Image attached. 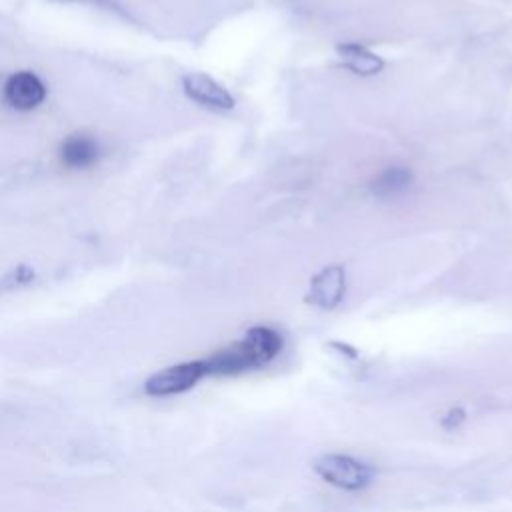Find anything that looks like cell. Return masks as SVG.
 <instances>
[{
	"label": "cell",
	"mask_w": 512,
	"mask_h": 512,
	"mask_svg": "<svg viewBox=\"0 0 512 512\" xmlns=\"http://www.w3.org/2000/svg\"><path fill=\"white\" fill-rule=\"evenodd\" d=\"M98 156L100 148L96 140L82 134L66 138L60 148V158L68 168H88L98 160Z\"/></svg>",
	"instance_id": "7"
},
{
	"label": "cell",
	"mask_w": 512,
	"mask_h": 512,
	"mask_svg": "<svg viewBox=\"0 0 512 512\" xmlns=\"http://www.w3.org/2000/svg\"><path fill=\"white\" fill-rule=\"evenodd\" d=\"M312 466H314V472L324 482L348 492L364 490L374 480V474H376L368 462L354 458L350 454H338V452H328L318 456Z\"/></svg>",
	"instance_id": "2"
},
{
	"label": "cell",
	"mask_w": 512,
	"mask_h": 512,
	"mask_svg": "<svg viewBox=\"0 0 512 512\" xmlns=\"http://www.w3.org/2000/svg\"><path fill=\"white\" fill-rule=\"evenodd\" d=\"M410 182H412V174H410L406 168H402V166H392V168H386L384 172H380V174L372 180L370 188H372V192H374L376 196H380V198H390V196L402 194V192L410 186Z\"/></svg>",
	"instance_id": "9"
},
{
	"label": "cell",
	"mask_w": 512,
	"mask_h": 512,
	"mask_svg": "<svg viewBox=\"0 0 512 512\" xmlns=\"http://www.w3.org/2000/svg\"><path fill=\"white\" fill-rule=\"evenodd\" d=\"M338 52L344 60V64L354 70L356 74H362V76H372V74H378L382 68H384V62L380 56H376L374 52H370L366 46L362 44H342L338 46Z\"/></svg>",
	"instance_id": "8"
},
{
	"label": "cell",
	"mask_w": 512,
	"mask_h": 512,
	"mask_svg": "<svg viewBox=\"0 0 512 512\" xmlns=\"http://www.w3.org/2000/svg\"><path fill=\"white\" fill-rule=\"evenodd\" d=\"M346 290V274L344 268L334 264L328 266L324 270H320L312 282H310V292H308V300L322 308V310H332L340 304L342 296Z\"/></svg>",
	"instance_id": "6"
},
{
	"label": "cell",
	"mask_w": 512,
	"mask_h": 512,
	"mask_svg": "<svg viewBox=\"0 0 512 512\" xmlns=\"http://www.w3.org/2000/svg\"><path fill=\"white\" fill-rule=\"evenodd\" d=\"M282 350V336L270 326H254L246 336L204 358L208 376H234L270 364Z\"/></svg>",
	"instance_id": "1"
},
{
	"label": "cell",
	"mask_w": 512,
	"mask_h": 512,
	"mask_svg": "<svg viewBox=\"0 0 512 512\" xmlns=\"http://www.w3.org/2000/svg\"><path fill=\"white\" fill-rule=\"evenodd\" d=\"M182 86H184L186 96L202 106L216 108V110H230L234 106L232 94L208 74L192 72V74L184 76Z\"/></svg>",
	"instance_id": "5"
},
{
	"label": "cell",
	"mask_w": 512,
	"mask_h": 512,
	"mask_svg": "<svg viewBox=\"0 0 512 512\" xmlns=\"http://www.w3.org/2000/svg\"><path fill=\"white\" fill-rule=\"evenodd\" d=\"M6 102L16 110H32L46 98L44 82L28 70L12 74L4 84Z\"/></svg>",
	"instance_id": "4"
},
{
	"label": "cell",
	"mask_w": 512,
	"mask_h": 512,
	"mask_svg": "<svg viewBox=\"0 0 512 512\" xmlns=\"http://www.w3.org/2000/svg\"><path fill=\"white\" fill-rule=\"evenodd\" d=\"M204 376H208L204 360L182 362V364H174V366L154 372L144 382V390L150 396H174V394L190 390Z\"/></svg>",
	"instance_id": "3"
}]
</instances>
